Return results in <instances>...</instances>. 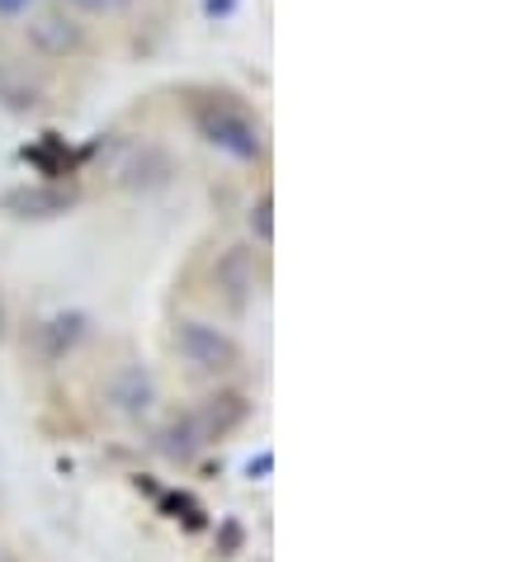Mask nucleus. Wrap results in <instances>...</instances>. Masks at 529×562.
Returning <instances> with one entry per match:
<instances>
[{
    "instance_id": "2",
    "label": "nucleus",
    "mask_w": 529,
    "mask_h": 562,
    "mask_svg": "<svg viewBox=\"0 0 529 562\" xmlns=\"http://www.w3.org/2000/svg\"><path fill=\"white\" fill-rule=\"evenodd\" d=\"M194 123H199V133H204V143L217 147V151H227L232 161H260V151H264L260 128L241 114V109H232L227 100L199 104L194 109Z\"/></svg>"
},
{
    "instance_id": "12",
    "label": "nucleus",
    "mask_w": 529,
    "mask_h": 562,
    "mask_svg": "<svg viewBox=\"0 0 529 562\" xmlns=\"http://www.w3.org/2000/svg\"><path fill=\"white\" fill-rule=\"evenodd\" d=\"M0 336H5V307H0Z\"/></svg>"
},
{
    "instance_id": "7",
    "label": "nucleus",
    "mask_w": 529,
    "mask_h": 562,
    "mask_svg": "<svg viewBox=\"0 0 529 562\" xmlns=\"http://www.w3.org/2000/svg\"><path fill=\"white\" fill-rule=\"evenodd\" d=\"M81 331H86V317H81V312H61V317H53V322L38 326V340H43V350L57 359V355H67L76 340H81Z\"/></svg>"
},
{
    "instance_id": "5",
    "label": "nucleus",
    "mask_w": 529,
    "mask_h": 562,
    "mask_svg": "<svg viewBox=\"0 0 529 562\" xmlns=\"http://www.w3.org/2000/svg\"><path fill=\"white\" fill-rule=\"evenodd\" d=\"M29 38H34L43 53H53V57H67V53H76L86 43L81 29H76L71 20H61V14H38V20L29 24Z\"/></svg>"
},
{
    "instance_id": "6",
    "label": "nucleus",
    "mask_w": 529,
    "mask_h": 562,
    "mask_svg": "<svg viewBox=\"0 0 529 562\" xmlns=\"http://www.w3.org/2000/svg\"><path fill=\"white\" fill-rule=\"evenodd\" d=\"M217 284H227L232 307H241V303H246V289L256 284V270H251V256H246L241 246H232V251L217 260Z\"/></svg>"
},
{
    "instance_id": "3",
    "label": "nucleus",
    "mask_w": 529,
    "mask_h": 562,
    "mask_svg": "<svg viewBox=\"0 0 529 562\" xmlns=\"http://www.w3.org/2000/svg\"><path fill=\"white\" fill-rule=\"evenodd\" d=\"M176 350H180L184 364L199 369V373H227V369L241 364V346L213 322H180Z\"/></svg>"
},
{
    "instance_id": "10",
    "label": "nucleus",
    "mask_w": 529,
    "mask_h": 562,
    "mask_svg": "<svg viewBox=\"0 0 529 562\" xmlns=\"http://www.w3.org/2000/svg\"><path fill=\"white\" fill-rule=\"evenodd\" d=\"M76 5H81V10H123L128 0H76Z\"/></svg>"
},
{
    "instance_id": "1",
    "label": "nucleus",
    "mask_w": 529,
    "mask_h": 562,
    "mask_svg": "<svg viewBox=\"0 0 529 562\" xmlns=\"http://www.w3.org/2000/svg\"><path fill=\"white\" fill-rule=\"evenodd\" d=\"M241 416H246L241 397H209L204 407H194V412H184L180 420H170L166 435H161V449L170 459H190L204 445H213L217 435H227Z\"/></svg>"
},
{
    "instance_id": "11",
    "label": "nucleus",
    "mask_w": 529,
    "mask_h": 562,
    "mask_svg": "<svg viewBox=\"0 0 529 562\" xmlns=\"http://www.w3.org/2000/svg\"><path fill=\"white\" fill-rule=\"evenodd\" d=\"M34 0H0V14H24Z\"/></svg>"
},
{
    "instance_id": "8",
    "label": "nucleus",
    "mask_w": 529,
    "mask_h": 562,
    "mask_svg": "<svg viewBox=\"0 0 529 562\" xmlns=\"http://www.w3.org/2000/svg\"><path fill=\"white\" fill-rule=\"evenodd\" d=\"M274 199L270 194H260L256 199V209H251V232H256V237H260V246H270L274 241Z\"/></svg>"
},
{
    "instance_id": "4",
    "label": "nucleus",
    "mask_w": 529,
    "mask_h": 562,
    "mask_svg": "<svg viewBox=\"0 0 529 562\" xmlns=\"http://www.w3.org/2000/svg\"><path fill=\"white\" fill-rule=\"evenodd\" d=\"M104 397H109V407H114L119 416H143V412H151V402H157V383H151L147 369L128 364V369H119L114 379H109Z\"/></svg>"
},
{
    "instance_id": "9",
    "label": "nucleus",
    "mask_w": 529,
    "mask_h": 562,
    "mask_svg": "<svg viewBox=\"0 0 529 562\" xmlns=\"http://www.w3.org/2000/svg\"><path fill=\"white\" fill-rule=\"evenodd\" d=\"M10 209H24V213H29V209H48V213H57V209H61V194H14ZM24 213H20V217H24Z\"/></svg>"
}]
</instances>
